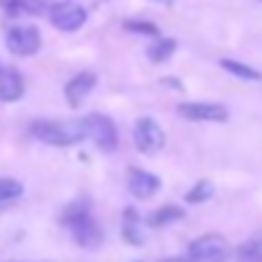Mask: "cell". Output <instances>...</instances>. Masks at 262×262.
I'll list each match as a JSON object with an SVG mask.
<instances>
[{
	"label": "cell",
	"instance_id": "1",
	"mask_svg": "<svg viewBox=\"0 0 262 262\" xmlns=\"http://www.w3.org/2000/svg\"><path fill=\"white\" fill-rule=\"evenodd\" d=\"M31 134L52 147H72L88 137L85 131V118L82 121H34L31 123Z\"/></svg>",
	"mask_w": 262,
	"mask_h": 262
},
{
	"label": "cell",
	"instance_id": "2",
	"mask_svg": "<svg viewBox=\"0 0 262 262\" xmlns=\"http://www.w3.org/2000/svg\"><path fill=\"white\" fill-rule=\"evenodd\" d=\"M231 254L234 252H231L226 236H221V234H203L188 244L190 262H226Z\"/></svg>",
	"mask_w": 262,
	"mask_h": 262
},
{
	"label": "cell",
	"instance_id": "3",
	"mask_svg": "<svg viewBox=\"0 0 262 262\" xmlns=\"http://www.w3.org/2000/svg\"><path fill=\"white\" fill-rule=\"evenodd\" d=\"M85 131H88V139H93V144L100 152H116V147H118V131H116V123L108 116L90 113L85 118Z\"/></svg>",
	"mask_w": 262,
	"mask_h": 262
},
{
	"label": "cell",
	"instance_id": "4",
	"mask_svg": "<svg viewBox=\"0 0 262 262\" xmlns=\"http://www.w3.org/2000/svg\"><path fill=\"white\" fill-rule=\"evenodd\" d=\"M134 147L142 155H157L165 147V131L160 128V123L149 116L139 118L134 126Z\"/></svg>",
	"mask_w": 262,
	"mask_h": 262
},
{
	"label": "cell",
	"instance_id": "5",
	"mask_svg": "<svg viewBox=\"0 0 262 262\" xmlns=\"http://www.w3.org/2000/svg\"><path fill=\"white\" fill-rule=\"evenodd\" d=\"M6 44L16 57H31L41 47V34L36 26H13L6 34Z\"/></svg>",
	"mask_w": 262,
	"mask_h": 262
},
{
	"label": "cell",
	"instance_id": "6",
	"mask_svg": "<svg viewBox=\"0 0 262 262\" xmlns=\"http://www.w3.org/2000/svg\"><path fill=\"white\" fill-rule=\"evenodd\" d=\"M49 18H52L54 29H59V31H77V29L85 24L88 13H85V8L77 6V3H59V6L52 8Z\"/></svg>",
	"mask_w": 262,
	"mask_h": 262
},
{
	"label": "cell",
	"instance_id": "7",
	"mask_svg": "<svg viewBox=\"0 0 262 262\" xmlns=\"http://www.w3.org/2000/svg\"><path fill=\"white\" fill-rule=\"evenodd\" d=\"M126 188L134 198H152L157 190H160V178L147 172V170H139V167H131L126 172Z\"/></svg>",
	"mask_w": 262,
	"mask_h": 262
},
{
	"label": "cell",
	"instance_id": "8",
	"mask_svg": "<svg viewBox=\"0 0 262 262\" xmlns=\"http://www.w3.org/2000/svg\"><path fill=\"white\" fill-rule=\"evenodd\" d=\"M178 113L185 116L188 121H213V123H221L229 118V111L219 103H180L178 105Z\"/></svg>",
	"mask_w": 262,
	"mask_h": 262
},
{
	"label": "cell",
	"instance_id": "9",
	"mask_svg": "<svg viewBox=\"0 0 262 262\" xmlns=\"http://www.w3.org/2000/svg\"><path fill=\"white\" fill-rule=\"evenodd\" d=\"M70 231H72L75 242H77L80 247H85V249H95V247H100V242H103V229H100V224H98L93 216L80 219L77 224L70 226Z\"/></svg>",
	"mask_w": 262,
	"mask_h": 262
},
{
	"label": "cell",
	"instance_id": "10",
	"mask_svg": "<svg viewBox=\"0 0 262 262\" xmlns=\"http://www.w3.org/2000/svg\"><path fill=\"white\" fill-rule=\"evenodd\" d=\"M95 82H98L95 72H80V75H75V77L67 82V88H64V98H67V103H70L72 108H77V105L93 93Z\"/></svg>",
	"mask_w": 262,
	"mask_h": 262
},
{
	"label": "cell",
	"instance_id": "11",
	"mask_svg": "<svg viewBox=\"0 0 262 262\" xmlns=\"http://www.w3.org/2000/svg\"><path fill=\"white\" fill-rule=\"evenodd\" d=\"M26 85H24V77L16 72V70H6L0 67V100L3 103H13L24 95Z\"/></svg>",
	"mask_w": 262,
	"mask_h": 262
},
{
	"label": "cell",
	"instance_id": "12",
	"mask_svg": "<svg viewBox=\"0 0 262 262\" xmlns=\"http://www.w3.org/2000/svg\"><path fill=\"white\" fill-rule=\"evenodd\" d=\"M123 239L131 247H142L144 244V231H142V219L137 213V208H126L123 211V226H121Z\"/></svg>",
	"mask_w": 262,
	"mask_h": 262
},
{
	"label": "cell",
	"instance_id": "13",
	"mask_svg": "<svg viewBox=\"0 0 262 262\" xmlns=\"http://www.w3.org/2000/svg\"><path fill=\"white\" fill-rule=\"evenodd\" d=\"M180 219H185V211H183L180 206H175V203H165L162 208H155V211L147 216V224H149L152 229H160V226H170V224H175V221H180Z\"/></svg>",
	"mask_w": 262,
	"mask_h": 262
},
{
	"label": "cell",
	"instance_id": "14",
	"mask_svg": "<svg viewBox=\"0 0 262 262\" xmlns=\"http://www.w3.org/2000/svg\"><path fill=\"white\" fill-rule=\"evenodd\" d=\"M234 259L236 262H262V234L239 244L236 252H234Z\"/></svg>",
	"mask_w": 262,
	"mask_h": 262
},
{
	"label": "cell",
	"instance_id": "15",
	"mask_svg": "<svg viewBox=\"0 0 262 262\" xmlns=\"http://www.w3.org/2000/svg\"><path fill=\"white\" fill-rule=\"evenodd\" d=\"M219 64H221V70H226V72H231V75H236L242 80H249V82H259L262 80V72L259 70H254L249 64H242L236 59H221Z\"/></svg>",
	"mask_w": 262,
	"mask_h": 262
},
{
	"label": "cell",
	"instance_id": "16",
	"mask_svg": "<svg viewBox=\"0 0 262 262\" xmlns=\"http://www.w3.org/2000/svg\"><path fill=\"white\" fill-rule=\"evenodd\" d=\"M175 49H178V41H175V39H157V41L147 49V57H149L155 64H160V62H167V59L175 54Z\"/></svg>",
	"mask_w": 262,
	"mask_h": 262
},
{
	"label": "cell",
	"instance_id": "17",
	"mask_svg": "<svg viewBox=\"0 0 262 262\" xmlns=\"http://www.w3.org/2000/svg\"><path fill=\"white\" fill-rule=\"evenodd\" d=\"M85 216H90V206H88V201H75V203H70L64 211H62V224L70 229L72 224H77L80 219H85Z\"/></svg>",
	"mask_w": 262,
	"mask_h": 262
},
{
	"label": "cell",
	"instance_id": "18",
	"mask_svg": "<svg viewBox=\"0 0 262 262\" xmlns=\"http://www.w3.org/2000/svg\"><path fill=\"white\" fill-rule=\"evenodd\" d=\"M213 195V183L211 180H198L188 193H185V201L188 203H203V201H208Z\"/></svg>",
	"mask_w": 262,
	"mask_h": 262
},
{
	"label": "cell",
	"instance_id": "19",
	"mask_svg": "<svg viewBox=\"0 0 262 262\" xmlns=\"http://www.w3.org/2000/svg\"><path fill=\"white\" fill-rule=\"evenodd\" d=\"M24 193V185L13 178H0V203H8V201H16L18 195Z\"/></svg>",
	"mask_w": 262,
	"mask_h": 262
},
{
	"label": "cell",
	"instance_id": "20",
	"mask_svg": "<svg viewBox=\"0 0 262 262\" xmlns=\"http://www.w3.org/2000/svg\"><path fill=\"white\" fill-rule=\"evenodd\" d=\"M126 29L128 31H137V34H149V36H157L160 29L149 21H126Z\"/></svg>",
	"mask_w": 262,
	"mask_h": 262
},
{
	"label": "cell",
	"instance_id": "21",
	"mask_svg": "<svg viewBox=\"0 0 262 262\" xmlns=\"http://www.w3.org/2000/svg\"><path fill=\"white\" fill-rule=\"evenodd\" d=\"M162 262H190L188 257H167V259H162Z\"/></svg>",
	"mask_w": 262,
	"mask_h": 262
},
{
	"label": "cell",
	"instance_id": "22",
	"mask_svg": "<svg viewBox=\"0 0 262 262\" xmlns=\"http://www.w3.org/2000/svg\"><path fill=\"white\" fill-rule=\"evenodd\" d=\"M157 3H165V6H170V3H172V0H157Z\"/></svg>",
	"mask_w": 262,
	"mask_h": 262
},
{
	"label": "cell",
	"instance_id": "23",
	"mask_svg": "<svg viewBox=\"0 0 262 262\" xmlns=\"http://www.w3.org/2000/svg\"><path fill=\"white\" fill-rule=\"evenodd\" d=\"M137 262H142V259H137Z\"/></svg>",
	"mask_w": 262,
	"mask_h": 262
}]
</instances>
